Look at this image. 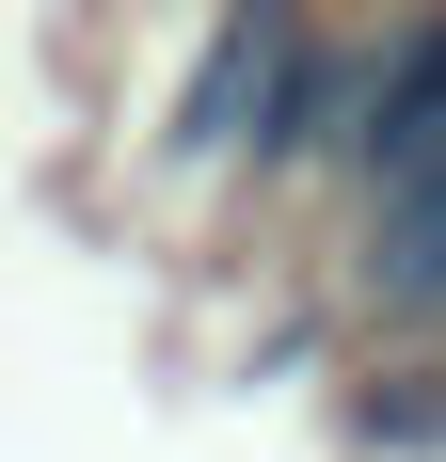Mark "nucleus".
I'll list each match as a JSON object with an SVG mask.
<instances>
[{
	"instance_id": "f257e3e1",
	"label": "nucleus",
	"mask_w": 446,
	"mask_h": 462,
	"mask_svg": "<svg viewBox=\"0 0 446 462\" xmlns=\"http://www.w3.org/2000/svg\"><path fill=\"white\" fill-rule=\"evenodd\" d=\"M367 80H383V32L367 16H287V64H271V112H256V160L239 176H351V128H367Z\"/></svg>"
},
{
	"instance_id": "f03ea898",
	"label": "nucleus",
	"mask_w": 446,
	"mask_h": 462,
	"mask_svg": "<svg viewBox=\"0 0 446 462\" xmlns=\"http://www.w3.org/2000/svg\"><path fill=\"white\" fill-rule=\"evenodd\" d=\"M271 64H287V16H208L160 96V160L176 176H239L256 160V112H271Z\"/></svg>"
},
{
	"instance_id": "7ed1b4c3",
	"label": "nucleus",
	"mask_w": 446,
	"mask_h": 462,
	"mask_svg": "<svg viewBox=\"0 0 446 462\" xmlns=\"http://www.w3.org/2000/svg\"><path fill=\"white\" fill-rule=\"evenodd\" d=\"M351 303L399 335V351H446V160L351 224Z\"/></svg>"
},
{
	"instance_id": "20e7f679",
	"label": "nucleus",
	"mask_w": 446,
	"mask_h": 462,
	"mask_svg": "<svg viewBox=\"0 0 446 462\" xmlns=\"http://www.w3.org/2000/svg\"><path fill=\"white\" fill-rule=\"evenodd\" d=\"M446 160V16H383V80H367V128H351V191H414Z\"/></svg>"
},
{
	"instance_id": "39448f33",
	"label": "nucleus",
	"mask_w": 446,
	"mask_h": 462,
	"mask_svg": "<svg viewBox=\"0 0 446 462\" xmlns=\"http://www.w3.org/2000/svg\"><path fill=\"white\" fill-rule=\"evenodd\" d=\"M351 447H367V462L446 447V351H399V367H367V383H351Z\"/></svg>"
}]
</instances>
